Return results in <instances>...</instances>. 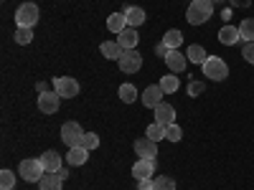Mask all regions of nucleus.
<instances>
[{
  "mask_svg": "<svg viewBox=\"0 0 254 190\" xmlns=\"http://www.w3.org/2000/svg\"><path fill=\"white\" fill-rule=\"evenodd\" d=\"M211 15H214V3H211V0H193V3L188 5V10H186V20L190 26L208 23Z\"/></svg>",
  "mask_w": 254,
  "mask_h": 190,
  "instance_id": "nucleus-1",
  "label": "nucleus"
},
{
  "mask_svg": "<svg viewBox=\"0 0 254 190\" xmlns=\"http://www.w3.org/2000/svg\"><path fill=\"white\" fill-rule=\"evenodd\" d=\"M18 175H20V180H26V183H38L41 178L46 175V170H44V165H41V160L28 157V160L20 162V167H18Z\"/></svg>",
  "mask_w": 254,
  "mask_h": 190,
  "instance_id": "nucleus-2",
  "label": "nucleus"
},
{
  "mask_svg": "<svg viewBox=\"0 0 254 190\" xmlns=\"http://www.w3.org/2000/svg\"><path fill=\"white\" fill-rule=\"evenodd\" d=\"M203 76H208L211 81H224L229 76V66L226 61H221L219 56H208L203 63Z\"/></svg>",
  "mask_w": 254,
  "mask_h": 190,
  "instance_id": "nucleus-3",
  "label": "nucleus"
},
{
  "mask_svg": "<svg viewBox=\"0 0 254 190\" xmlns=\"http://www.w3.org/2000/svg\"><path fill=\"white\" fill-rule=\"evenodd\" d=\"M54 92L61 99H76L81 87H79V81L71 79V76H59V79H54Z\"/></svg>",
  "mask_w": 254,
  "mask_h": 190,
  "instance_id": "nucleus-4",
  "label": "nucleus"
},
{
  "mask_svg": "<svg viewBox=\"0 0 254 190\" xmlns=\"http://www.w3.org/2000/svg\"><path fill=\"white\" fill-rule=\"evenodd\" d=\"M38 23V5L36 3H23L15 10V26L18 28H33Z\"/></svg>",
  "mask_w": 254,
  "mask_h": 190,
  "instance_id": "nucleus-5",
  "label": "nucleus"
},
{
  "mask_svg": "<svg viewBox=\"0 0 254 190\" xmlns=\"http://www.w3.org/2000/svg\"><path fill=\"white\" fill-rule=\"evenodd\" d=\"M84 137V130L79 127V122H64L61 124V140L66 147H79Z\"/></svg>",
  "mask_w": 254,
  "mask_h": 190,
  "instance_id": "nucleus-6",
  "label": "nucleus"
},
{
  "mask_svg": "<svg viewBox=\"0 0 254 190\" xmlns=\"http://www.w3.org/2000/svg\"><path fill=\"white\" fill-rule=\"evenodd\" d=\"M117 66H120L122 74H137V71L142 69V56H140L135 48H132V51H125L122 58L117 61Z\"/></svg>",
  "mask_w": 254,
  "mask_h": 190,
  "instance_id": "nucleus-7",
  "label": "nucleus"
},
{
  "mask_svg": "<svg viewBox=\"0 0 254 190\" xmlns=\"http://www.w3.org/2000/svg\"><path fill=\"white\" fill-rule=\"evenodd\" d=\"M59 104H61V96L56 92H44L38 94V112L44 114H56L59 112Z\"/></svg>",
  "mask_w": 254,
  "mask_h": 190,
  "instance_id": "nucleus-8",
  "label": "nucleus"
},
{
  "mask_svg": "<svg viewBox=\"0 0 254 190\" xmlns=\"http://www.w3.org/2000/svg\"><path fill=\"white\" fill-rule=\"evenodd\" d=\"M135 152L142 160H155L158 157V142H153L150 137H140L135 142Z\"/></svg>",
  "mask_w": 254,
  "mask_h": 190,
  "instance_id": "nucleus-9",
  "label": "nucleus"
},
{
  "mask_svg": "<svg viewBox=\"0 0 254 190\" xmlns=\"http://www.w3.org/2000/svg\"><path fill=\"white\" fill-rule=\"evenodd\" d=\"M155 175V160H137L132 165V178L135 180H147V178H153Z\"/></svg>",
  "mask_w": 254,
  "mask_h": 190,
  "instance_id": "nucleus-10",
  "label": "nucleus"
},
{
  "mask_svg": "<svg viewBox=\"0 0 254 190\" xmlns=\"http://www.w3.org/2000/svg\"><path fill=\"white\" fill-rule=\"evenodd\" d=\"M186 63H188V56H186V53H181L178 48L168 51V56H165V66L171 69V74H181V71L186 69Z\"/></svg>",
  "mask_w": 254,
  "mask_h": 190,
  "instance_id": "nucleus-11",
  "label": "nucleus"
},
{
  "mask_svg": "<svg viewBox=\"0 0 254 190\" xmlns=\"http://www.w3.org/2000/svg\"><path fill=\"white\" fill-rule=\"evenodd\" d=\"M163 96H165V92L160 89V84H150V87L142 92V104H145V107H150V109H155L158 104L163 101Z\"/></svg>",
  "mask_w": 254,
  "mask_h": 190,
  "instance_id": "nucleus-12",
  "label": "nucleus"
},
{
  "mask_svg": "<svg viewBox=\"0 0 254 190\" xmlns=\"http://www.w3.org/2000/svg\"><path fill=\"white\" fill-rule=\"evenodd\" d=\"M137 41H140L137 28H130V26H127L125 31H120V33H117V44H120L125 51H132V48H137Z\"/></svg>",
  "mask_w": 254,
  "mask_h": 190,
  "instance_id": "nucleus-13",
  "label": "nucleus"
},
{
  "mask_svg": "<svg viewBox=\"0 0 254 190\" xmlns=\"http://www.w3.org/2000/svg\"><path fill=\"white\" fill-rule=\"evenodd\" d=\"M155 122L158 124H173L176 122V109H173V104H168V101H160L158 107H155Z\"/></svg>",
  "mask_w": 254,
  "mask_h": 190,
  "instance_id": "nucleus-14",
  "label": "nucleus"
},
{
  "mask_svg": "<svg viewBox=\"0 0 254 190\" xmlns=\"http://www.w3.org/2000/svg\"><path fill=\"white\" fill-rule=\"evenodd\" d=\"M38 160H41V165H44L46 173H59V170H61V155H59L56 150H46Z\"/></svg>",
  "mask_w": 254,
  "mask_h": 190,
  "instance_id": "nucleus-15",
  "label": "nucleus"
},
{
  "mask_svg": "<svg viewBox=\"0 0 254 190\" xmlns=\"http://www.w3.org/2000/svg\"><path fill=\"white\" fill-rule=\"evenodd\" d=\"M125 13V18H127V26H130V28H137V26H142L145 23V10L142 8H137V5H130V8H125L122 10Z\"/></svg>",
  "mask_w": 254,
  "mask_h": 190,
  "instance_id": "nucleus-16",
  "label": "nucleus"
},
{
  "mask_svg": "<svg viewBox=\"0 0 254 190\" xmlns=\"http://www.w3.org/2000/svg\"><path fill=\"white\" fill-rule=\"evenodd\" d=\"M99 51H102L104 58H110V61H120L122 53H125V48L117 44V41H104V44L99 46Z\"/></svg>",
  "mask_w": 254,
  "mask_h": 190,
  "instance_id": "nucleus-17",
  "label": "nucleus"
},
{
  "mask_svg": "<svg viewBox=\"0 0 254 190\" xmlns=\"http://www.w3.org/2000/svg\"><path fill=\"white\" fill-rule=\"evenodd\" d=\"M89 160V150H84V147L79 144V147H69V155H66V162L71 165V167H81L84 162Z\"/></svg>",
  "mask_w": 254,
  "mask_h": 190,
  "instance_id": "nucleus-18",
  "label": "nucleus"
},
{
  "mask_svg": "<svg viewBox=\"0 0 254 190\" xmlns=\"http://www.w3.org/2000/svg\"><path fill=\"white\" fill-rule=\"evenodd\" d=\"M239 38H242V33H239V28H234V26H224V28L219 31V44H224V46L239 44Z\"/></svg>",
  "mask_w": 254,
  "mask_h": 190,
  "instance_id": "nucleus-19",
  "label": "nucleus"
},
{
  "mask_svg": "<svg viewBox=\"0 0 254 190\" xmlns=\"http://www.w3.org/2000/svg\"><path fill=\"white\" fill-rule=\"evenodd\" d=\"M61 188H64V180L59 178V173H46L38 180V190H61Z\"/></svg>",
  "mask_w": 254,
  "mask_h": 190,
  "instance_id": "nucleus-20",
  "label": "nucleus"
},
{
  "mask_svg": "<svg viewBox=\"0 0 254 190\" xmlns=\"http://www.w3.org/2000/svg\"><path fill=\"white\" fill-rule=\"evenodd\" d=\"M160 89L165 92V94H176L178 92V87H181V81H178V74H165V76H160Z\"/></svg>",
  "mask_w": 254,
  "mask_h": 190,
  "instance_id": "nucleus-21",
  "label": "nucleus"
},
{
  "mask_svg": "<svg viewBox=\"0 0 254 190\" xmlns=\"http://www.w3.org/2000/svg\"><path fill=\"white\" fill-rule=\"evenodd\" d=\"M186 56H188V61H193V63H206V58H208V53H206V48L203 46H198V44H190L188 46V51H186Z\"/></svg>",
  "mask_w": 254,
  "mask_h": 190,
  "instance_id": "nucleus-22",
  "label": "nucleus"
},
{
  "mask_svg": "<svg viewBox=\"0 0 254 190\" xmlns=\"http://www.w3.org/2000/svg\"><path fill=\"white\" fill-rule=\"evenodd\" d=\"M107 28L117 36L120 31H125L127 28V18H125V13H112L110 18H107Z\"/></svg>",
  "mask_w": 254,
  "mask_h": 190,
  "instance_id": "nucleus-23",
  "label": "nucleus"
},
{
  "mask_svg": "<svg viewBox=\"0 0 254 190\" xmlns=\"http://www.w3.org/2000/svg\"><path fill=\"white\" fill-rule=\"evenodd\" d=\"M163 44L168 46V48H178L181 44H183V33L178 31V28H171V31H165V36H163Z\"/></svg>",
  "mask_w": 254,
  "mask_h": 190,
  "instance_id": "nucleus-24",
  "label": "nucleus"
},
{
  "mask_svg": "<svg viewBox=\"0 0 254 190\" xmlns=\"http://www.w3.org/2000/svg\"><path fill=\"white\" fill-rule=\"evenodd\" d=\"M239 33H242V41L247 44H254V18H244L239 23Z\"/></svg>",
  "mask_w": 254,
  "mask_h": 190,
  "instance_id": "nucleus-25",
  "label": "nucleus"
},
{
  "mask_svg": "<svg viewBox=\"0 0 254 190\" xmlns=\"http://www.w3.org/2000/svg\"><path fill=\"white\" fill-rule=\"evenodd\" d=\"M145 137H150L153 142H160V140H165V124H158V122H153V124L145 130Z\"/></svg>",
  "mask_w": 254,
  "mask_h": 190,
  "instance_id": "nucleus-26",
  "label": "nucleus"
},
{
  "mask_svg": "<svg viewBox=\"0 0 254 190\" xmlns=\"http://www.w3.org/2000/svg\"><path fill=\"white\" fill-rule=\"evenodd\" d=\"M120 99L125 104H132L137 99V89L132 87V84H122V87H120Z\"/></svg>",
  "mask_w": 254,
  "mask_h": 190,
  "instance_id": "nucleus-27",
  "label": "nucleus"
},
{
  "mask_svg": "<svg viewBox=\"0 0 254 190\" xmlns=\"http://www.w3.org/2000/svg\"><path fill=\"white\" fill-rule=\"evenodd\" d=\"M33 41V28H15V44L18 46H28Z\"/></svg>",
  "mask_w": 254,
  "mask_h": 190,
  "instance_id": "nucleus-28",
  "label": "nucleus"
},
{
  "mask_svg": "<svg viewBox=\"0 0 254 190\" xmlns=\"http://www.w3.org/2000/svg\"><path fill=\"white\" fill-rule=\"evenodd\" d=\"M81 147L84 150H97L99 147V137H97V132H84V137H81Z\"/></svg>",
  "mask_w": 254,
  "mask_h": 190,
  "instance_id": "nucleus-29",
  "label": "nucleus"
},
{
  "mask_svg": "<svg viewBox=\"0 0 254 190\" xmlns=\"http://www.w3.org/2000/svg\"><path fill=\"white\" fill-rule=\"evenodd\" d=\"M15 188V173L13 170H3L0 173V190H10Z\"/></svg>",
  "mask_w": 254,
  "mask_h": 190,
  "instance_id": "nucleus-30",
  "label": "nucleus"
},
{
  "mask_svg": "<svg viewBox=\"0 0 254 190\" xmlns=\"http://www.w3.org/2000/svg\"><path fill=\"white\" fill-rule=\"evenodd\" d=\"M181 137H183V130L173 122V124H168L165 127V140H171V142H181Z\"/></svg>",
  "mask_w": 254,
  "mask_h": 190,
  "instance_id": "nucleus-31",
  "label": "nucleus"
},
{
  "mask_svg": "<svg viewBox=\"0 0 254 190\" xmlns=\"http://www.w3.org/2000/svg\"><path fill=\"white\" fill-rule=\"evenodd\" d=\"M155 188L158 190H176V180L168 178V175H158L155 178Z\"/></svg>",
  "mask_w": 254,
  "mask_h": 190,
  "instance_id": "nucleus-32",
  "label": "nucleus"
},
{
  "mask_svg": "<svg viewBox=\"0 0 254 190\" xmlns=\"http://www.w3.org/2000/svg\"><path fill=\"white\" fill-rule=\"evenodd\" d=\"M188 94H190V96L203 94V84H201V81H190V84H188Z\"/></svg>",
  "mask_w": 254,
  "mask_h": 190,
  "instance_id": "nucleus-33",
  "label": "nucleus"
},
{
  "mask_svg": "<svg viewBox=\"0 0 254 190\" xmlns=\"http://www.w3.org/2000/svg\"><path fill=\"white\" fill-rule=\"evenodd\" d=\"M242 56H244L247 63H252V66H254V44H247L244 51H242Z\"/></svg>",
  "mask_w": 254,
  "mask_h": 190,
  "instance_id": "nucleus-34",
  "label": "nucleus"
},
{
  "mask_svg": "<svg viewBox=\"0 0 254 190\" xmlns=\"http://www.w3.org/2000/svg\"><path fill=\"white\" fill-rule=\"evenodd\" d=\"M137 190H158V188H155V178H147V180H137Z\"/></svg>",
  "mask_w": 254,
  "mask_h": 190,
  "instance_id": "nucleus-35",
  "label": "nucleus"
},
{
  "mask_svg": "<svg viewBox=\"0 0 254 190\" xmlns=\"http://www.w3.org/2000/svg\"><path fill=\"white\" fill-rule=\"evenodd\" d=\"M168 51H171V48H168V46H165V44H163V41H160V44H158V46H155V53H158V56H160V58H165V56H168Z\"/></svg>",
  "mask_w": 254,
  "mask_h": 190,
  "instance_id": "nucleus-36",
  "label": "nucleus"
},
{
  "mask_svg": "<svg viewBox=\"0 0 254 190\" xmlns=\"http://www.w3.org/2000/svg\"><path fill=\"white\" fill-rule=\"evenodd\" d=\"M229 3L234 5V8H249V5H252V0H229Z\"/></svg>",
  "mask_w": 254,
  "mask_h": 190,
  "instance_id": "nucleus-37",
  "label": "nucleus"
},
{
  "mask_svg": "<svg viewBox=\"0 0 254 190\" xmlns=\"http://www.w3.org/2000/svg\"><path fill=\"white\" fill-rule=\"evenodd\" d=\"M59 178H61V180L69 178V170H66V167H61V170H59Z\"/></svg>",
  "mask_w": 254,
  "mask_h": 190,
  "instance_id": "nucleus-38",
  "label": "nucleus"
},
{
  "mask_svg": "<svg viewBox=\"0 0 254 190\" xmlns=\"http://www.w3.org/2000/svg\"><path fill=\"white\" fill-rule=\"evenodd\" d=\"M211 3H214V5H221V3H224V0H211Z\"/></svg>",
  "mask_w": 254,
  "mask_h": 190,
  "instance_id": "nucleus-39",
  "label": "nucleus"
},
{
  "mask_svg": "<svg viewBox=\"0 0 254 190\" xmlns=\"http://www.w3.org/2000/svg\"><path fill=\"white\" fill-rule=\"evenodd\" d=\"M10 190H15V188H10Z\"/></svg>",
  "mask_w": 254,
  "mask_h": 190,
  "instance_id": "nucleus-40",
  "label": "nucleus"
}]
</instances>
